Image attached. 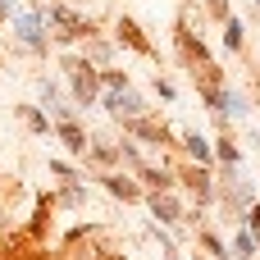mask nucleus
Returning <instances> with one entry per match:
<instances>
[{
    "label": "nucleus",
    "mask_w": 260,
    "mask_h": 260,
    "mask_svg": "<svg viewBox=\"0 0 260 260\" xmlns=\"http://www.w3.org/2000/svg\"><path fill=\"white\" fill-rule=\"evenodd\" d=\"M69 73H73V96H78V105H91V101H96V69L69 64Z\"/></svg>",
    "instance_id": "nucleus-1"
},
{
    "label": "nucleus",
    "mask_w": 260,
    "mask_h": 260,
    "mask_svg": "<svg viewBox=\"0 0 260 260\" xmlns=\"http://www.w3.org/2000/svg\"><path fill=\"white\" fill-rule=\"evenodd\" d=\"M14 32H18L23 46L41 50V14H14Z\"/></svg>",
    "instance_id": "nucleus-2"
},
{
    "label": "nucleus",
    "mask_w": 260,
    "mask_h": 260,
    "mask_svg": "<svg viewBox=\"0 0 260 260\" xmlns=\"http://www.w3.org/2000/svg\"><path fill=\"white\" fill-rule=\"evenodd\" d=\"M105 105H110L114 114H128V119H137V114H142V101H137L128 87H123V91H110V96H105Z\"/></svg>",
    "instance_id": "nucleus-3"
},
{
    "label": "nucleus",
    "mask_w": 260,
    "mask_h": 260,
    "mask_svg": "<svg viewBox=\"0 0 260 260\" xmlns=\"http://www.w3.org/2000/svg\"><path fill=\"white\" fill-rule=\"evenodd\" d=\"M155 215H160L165 224H178V219H183V210H178L174 197H155Z\"/></svg>",
    "instance_id": "nucleus-4"
},
{
    "label": "nucleus",
    "mask_w": 260,
    "mask_h": 260,
    "mask_svg": "<svg viewBox=\"0 0 260 260\" xmlns=\"http://www.w3.org/2000/svg\"><path fill=\"white\" fill-rule=\"evenodd\" d=\"M59 137L69 142V151H82V146H87V137L78 133V123H59Z\"/></svg>",
    "instance_id": "nucleus-5"
},
{
    "label": "nucleus",
    "mask_w": 260,
    "mask_h": 260,
    "mask_svg": "<svg viewBox=\"0 0 260 260\" xmlns=\"http://www.w3.org/2000/svg\"><path fill=\"white\" fill-rule=\"evenodd\" d=\"M224 46H233V50L242 46V23H238V18H229V27H224Z\"/></svg>",
    "instance_id": "nucleus-6"
},
{
    "label": "nucleus",
    "mask_w": 260,
    "mask_h": 260,
    "mask_svg": "<svg viewBox=\"0 0 260 260\" xmlns=\"http://www.w3.org/2000/svg\"><path fill=\"white\" fill-rule=\"evenodd\" d=\"M187 151H192V160H201V165H206V160H210V146H206V142H201V137H197V133H192V137H187Z\"/></svg>",
    "instance_id": "nucleus-7"
},
{
    "label": "nucleus",
    "mask_w": 260,
    "mask_h": 260,
    "mask_svg": "<svg viewBox=\"0 0 260 260\" xmlns=\"http://www.w3.org/2000/svg\"><path fill=\"white\" fill-rule=\"evenodd\" d=\"M105 187H110V192H119V197H137V187H133V183H123L119 174H110V178H105Z\"/></svg>",
    "instance_id": "nucleus-8"
},
{
    "label": "nucleus",
    "mask_w": 260,
    "mask_h": 260,
    "mask_svg": "<svg viewBox=\"0 0 260 260\" xmlns=\"http://www.w3.org/2000/svg\"><path fill=\"white\" fill-rule=\"evenodd\" d=\"M233 247H238V256H256V242H251V233H238V242H233Z\"/></svg>",
    "instance_id": "nucleus-9"
},
{
    "label": "nucleus",
    "mask_w": 260,
    "mask_h": 260,
    "mask_svg": "<svg viewBox=\"0 0 260 260\" xmlns=\"http://www.w3.org/2000/svg\"><path fill=\"white\" fill-rule=\"evenodd\" d=\"M247 219H251V229L260 233V206H251V210H247Z\"/></svg>",
    "instance_id": "nucleus-10"
},
{
    "label": "nucleus",
    "mask_w": 260,
    "mask_h": 260,
    "mask_svg": "<svg viewBox=\"0 0 260 260\" xmlns=\"http://www.w3.org/2000/svg\"><path fill=\"white\" fill-rule=\"evenodd\" d=\"M0 14H9V0H0Z\"/></svg>",
    "instance_id": "nucleus-11"
}]
</instances>
